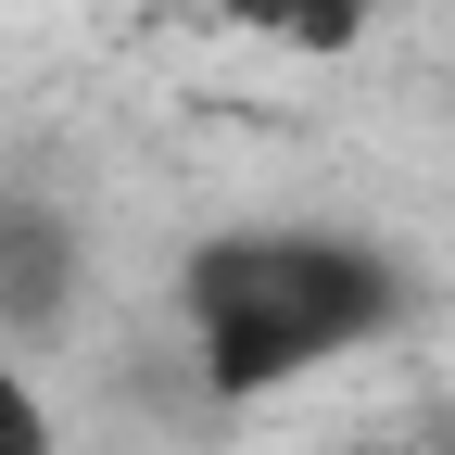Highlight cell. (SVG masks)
I'll list each match as a JSON object with an SVG mask.
<instances>
[{"mask_svg":"<svg viewBox=\"0 0 455 455\" xmlns=\"http://www.w3.org/2000/svg\"><path fill=\"white\" fill-rule=\"evenodd\" d=\"M418 316V266L341 215H241L178 253V367L203 405H278L379 355Z\"/></svg>","mask_w":455,"mask_h":455,"instance_id":"obj_1","label":"cell"},{"mask_svg":"<svg viewBox=\"0 0 455 455\" xmlns=\"http://www.w3.org/2000/svg\"><path fill=\"white\" fill-rule=\"evenodd\" d=\"M0 455H64V418H51L26 355H0Z\"/></svg>","mask_w":455,"mask_h":455,"instance_id":"obj_4","label":"cell"},{"mask_svg":"<svg viewBox=\"0 0 455 455\" xmlns=\"http://www.w3.org/2000/svg\"><path fill=\"white\" fill-rule=\"evenodd\" d=\"M76 304H89V241L51 190H0V355H51L76 341Z\"/></svg>","mask_w":455,"mask_h":455,"instance_id":"obj_2","label":"cell"},{"mask_svg":"<svg viewBox=\"0 0 455 455\" xmlns=\"http://www.w3.org/2000/svg\"><path fill=\"white\" fill-rule=\"evenodd\" d=\"M379 13H405V0H228V26L266 51H355Z\"/></svg>","mask_w":455,"mask_h":455,"instance_id":"obj_3","label":"cell"}]
</instances>
